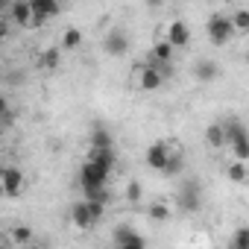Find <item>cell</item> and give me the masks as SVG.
Instances as JSON below:
<instances>
[{"label":"cell","instance_id":"cell-31","mask_svg":"<svg viewBox=\"0 0 249 249\" xmlns=\"http://www.w3.org/2000/svg\"><path fill=\"white\" fill-rule=\"evenodd\" d=\"M0 135H3V126H0Z\"/></svg>","mask_w":249,"mask_h":249},{"label":"cell","instance_id":"cell-13","mask_svg":"<svg viewBox=\"0 0 249 249\" xmlns=\"http://www.w3.org/2000/svg\"><path fill=\"white\" fill-rule=\"evenodd\" d=\"M167 153H170V147H167L164 141L150 144V147H147V167L161 173V170H164V161H167Z\"/></svg>","mask_w":249,"mask_h":249},{"label":"cell","instance_id":"cell-9","mask_svg":"<svg viewBox=\"0 0 249 249\" xmlns=\"http://www.w3.org/2000/svg\"><path fill=\"white\" fill-rule=\"evenodd\" d=\"M103 50H106L108 56H123V53L129 50L126 33H123V30H108V36H106V41H103Z\"/></svg>","mask_w":249,"mask_h":249},{"label":"cell","instance_id":"cell-2","mask_svg":"<svg viewBox=\"0 0 249 249\" xmlns=\"http://www.w3.org/2000/svg\"><path fill=\"white\" fill-rule=\"evenodd\" d=\"M108 173H111L108 167H103V164H97V161L85 159V161H82V167H79V185H82V191L108 185Z\"/></svg>","mask_w":249,"mask_h":249},{"label":"cell","instance_id":"cell-24","mask_svg":"<svg viewBox=\"0 0 249 249\" xmlns=\"http://www.w3.org/2000/svg\"><path fill=\"white\" fill-rule=\"evenodd\" d=\"M85 199L106 205V202H108V188H106V185H103V188H88V191H85Z\"/></svg>","mask_w":249,"mask_h":249},{"label":"cell","instance_id":"cell-27","mask_svg":"<svg viewBox=\"0 0 249 249\" xmlns=\"http://www.w3.org/2000/svg\"><path fill=\"white\" fill-rule=\"evenodd\" d=\"M12 120V111H9V100L6 97H0V126L3 123H9Z\"/></svg>","mask_w":249,"mask_h":249},{"label":"cell","instance_id":"cell-30","mask_svg":"<svg viewBox=\"0 0 249 249\" xmlns=\"http://www.w3.org/2000/svg\"><path fill=\"white\" fill-rule=\"evenodd\" d=\"M9 6H12V0H0V15H6Z\"/></svg>","mask_w":249,"mask_h":249},{"label":"cell","instance_id":"cell-17","mask_svg":"<svg viewBox=\"0 0 249 249\" xmlns=\"http://www.w3.org/2000/svg\"><path fill=\"white\" fill-rule=\"evenodd\" d=\"M185 170V159H182V150H170L167 153V161H164V176H179Z\"/></svg>","mask_w":249,"mask_h":249},{"label":"cell","instance_id":"cell-5","mask_svg":"<svg viewBox=\"0 0 249 249\" xmlns=\"http://www.w3.org/2000/svg\"><path fill=\"white\" fill-rule=\"evenodd\" d=\"M111 243L117 249H144L147 246V237H141L132 226H117L114 234H111Z\"/></svg>","mask_w":249,"mask_h":249},{"label":"cell","instance_id":"cell-8","mask_svg":"<svg viewBox=\"0 0 249 249\" xmlns=\"http://www.w3.org/2000/svg\"><path fill=\"white\" fill-rule=\"evenodd\" d=\"M71 223H73L76 229H91V226L97 223V217H94V211H91L88 199H82V202H73V205H71Z\"/></svg>","mask_w":249,"mask_h":249},{"label":"cell","instance_id":"cell-21","mask_svg":"<svg viewBox=\"0 0 249 249\" xmlns=\"http://www.w3.org/2000/svg\"><path fill=\"white\" fill-rule=\"evenodd\" d=\"M231 27L234 33H249V9H237L231 15Z\"/></svg>","mask_w":249,"mask_h":249},{"label":"cell","instance_id":"cell-10","mask_svg":"<svg viewBox=\"0 0 249 249\" xmlns=\"http://www.w3.org/2000/svg\"><path fill=\"white\" fill-rule=\"evenodd\" d=\"M9 21H15V27H24L30 30L33 24V9H30V0H12V6H9Z\"/></svg>","mask_w":249,"mask_h":249},{"label":"cell","instance_id":"cell-26","mask_svg":"<svg viewBox=\"0 0 249 249\" xmlns=\"http://www.w3.org/2000/svg\"><path fill=\"white\" fill-rule=\"evenodd\" d=\"M141 194H144V191H141V182L132 179V182L126 185V199H129V202H141Z\"/></svg>","mask_w":249,"mask_h":249},{"label":"cell","instance_id":"cell-4","mask_svg":"<svg viewBox=\"0 0 249 249\" xmlns=\"http://www.w3.org/2000/svg\"><path fill=\"white\" fill-rule=\"evenodd\" d=\"M176 202H179V208H182V211L194 214V211L199 208V202H202L199 185H196L194 179H185V182L179 185V191H176Z\"/></svg>","mask_w":249,"mask_h":249},{"label":"cell","instance_id":"cell-23","mask_svg":"<svg viewBox=\"0 0 249 249\" xmlns=\"http://www.w3.org/2000/svg\"><path fill=\"white\" fill-rule=\"evenodd\" d=\"M231 249H249V229H246V226H240V229L234 231V237H231Z\"/></svg>","mask_w":249,"mask_h":249},{"label":"cell","instance_id":"cell-28","mask_svg":"<svg viewBox=\"0 0 249 249\" xmlns=\"http://www.w3.org/2000/svg\"><path fill=\"white\" fill-rule=\"evenodd\" d=\"M9 38V21L6 18H0V44H3Z\"/></svg>","mask_w":249,"mask_h":249},{"label":"cell","instance_id":"cell-16","mask_svg":"<svg viewBox=\"0 0 249 249\" xmlns=\"http://www.w3.org/2000/svg\"><path fill=\"white\" fill-rule=\"evenodd\" d=\"M205 141L211 150H223L226 147V129H223V123H211V126L205 129Z\"/></svg>","mask_w":249,"mask_h":249},{"label":"cell","instance_id":"cell-20","mask_svg":"<svg viewBox=\"0 0 249 249\" xmlns=\"http://www.w3.org/2000/svg\"><path fill=\"white\" fill-rule=\"evenodd\" d=\"M82 44V33L76 30V27H68L65 33H62V50H76Z\"/></svg>","mask_w":249,"mask_h":249},{"label":"cell","instance_id":"cell-29","mask_svg":"<svg viewBox=\"0 0 249 249\" xmlns=\"http://www.w3.org/2000/svg\"><path fill=\"white\" fill-rule=\"evenodd\" d=\"M144 3H147L150 9H161V6H164V0H144Z\"/></svg>","mask_w":249,"mask_h":249},{"label":"cell","instance_id":"cell-25","mask_svg":"<svg viewBox=\"0 0 249 249\" xmlns=\"http://www.w3.org/2000/svg\"><path fill=\"white\" fill-rule=\"evenodd\" d=\"M150 217L159 220V223H164V220L170 217V208H167L164 202H156V205H150Z\"/></svg>","mask_w":249,"mask_h":249},{"label":"cell","instance_id":"cell-11","mask_svg":"<svg viewBox=\"0 0 249 249\" xmlns=\"http://www.w3.org/2000/svg\"><path fill=\"white\" fill-rule=\"evenodd\" d=\"M164 38H167L173 47H188V44H191V27H188L185 21H170Z\"/></svg>","mask_w":249,"mask_h":249},{"label":"cell","instance_id":"cell-22","mask_svg":"<svg viewBox=\"0 0 249 249\" xmlns=\"http://www.w3.org/2000/svg\"><path fill=\"white\" fill-rule=\"evenodd\" d=\"M9 237H12V243H30L33 240V229L30 226H12V231H9Z\"/></svg>","mask_w":249,"mask_h":249},{"label":"cell","instance_id":"cell-3","mask_svg":"<svg viewBox=\"0 0 249 249\" xmlns=\"http://www.w3.org/2000/svg\"><path fill=\"white\" fill-rule=\"evenodd\" d=\"M30 9H33L30 30H38V27H44L50 18H56L62 12V3H59V0H30Z\"/></svg>","mask_w":249,"mask_h":249},{"label":"cell","instance_id":"cell-19","mask_svg":"<svg viewBox=\"0 0 249 249\" xmlns=\"http://www.w3.org/2000/svg\"><path fill=\"white\" fill-rule=\"evenodd\" d=\"M226 176L234 182V185H246V179H249V170H246V161H231L229 167H226Z\"/></svg>","mask_w":249,"mask_h":249},{"label":"cell","instance_id":"cell-6","mask_svg":"<svg viewBox=\"0 0 249 249\" xmlns=\"http://www.w3.org/2000/svg\"><path fill=\"white\" fill-rule=\"evenodd\" d=\"M21 191H24V170H18V167L0 170V194L3 196H21Z\"/></svg>","mask_w":249,"mask_h":249},{"label":"cell","instance_id":"cell-14","mask_svg":"<svg viewBox=\"0 0 249 249\" xmlns=\"http://www.w3.org/2000/svg\"><path fill=\"white\" fill-rule=\"evenodd\" d=\"M85 159H91V161H97V164L114 170V147H91Z\"/></svg>","mask_w":249,"mask_h":249},{"label":"cell","instance_id":"cell-18","mask_svg":"<svg viewBox=\"0 0 249 249\" xmlns=\"http://www.w3.org/2000/svg\"><path fill=\"white\" fill-rule=\"evenodd\" d=\"M91 147H114V138H111V132L103 126V123H94V129H91Z\"/></svg>","mask_w":249,"mask_h":249},{"label":"cell","instance_id":"cell-15","mask_svg":"<svg viewBox=\"0 0 249 249\" xmlns=\"http://www.w3.org/2000/svg\"><path fill=\"white\" fill-rule=\"evenodd\" d=\"M62 62V47H47L44 53H38V68L41 71H56Z\"/></svg>","mask_w":249,"mask_h":249},{"label":"cell","instance_id":"cell-1","mask_svg":"<svg viewBox=\"0 0 249 249\" xmlns=\"http://www.w3.org/2000/svg\"><path fill=\"white\" fill-rule=\"evenodd\" d=\"M205 33H208V41H211L214 47H226V44L234 38L231 18H229V15H214V18H208V27H205Z\"/></svg>","mask_w":249,"mask_h":249},{"label":"cell","instance_id":"cell-7","mask_svg":"<svg viewBox=\"0 0 249 249\" xmlns=\"http://www.w3.org/2000/svg\"><path fill=\"white\" fill-rule=\"evenodd\" d=\"M164 85V73L153 65H141L138 68V88L141 91H159Z\"/></svg>","mask_w":249,"mask_h":249},{"label":"cell","instance_id":"cell-12","mask_svg":"<svg viewBox=\"0 0 249 249\" xmlns=\"http://www.w3.org/2000/svg\"><path fill=\"white\" fill-rule=\"evenodd\" d=\"M217 76H220V65H217L214 59H199V62H194V79H196V82L208 85V82H214Z\"/></svg>","mask_w":249,"mask_h":249}]
</instances>
